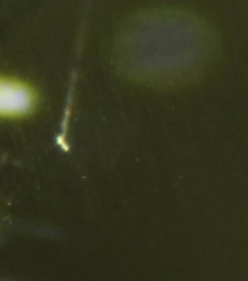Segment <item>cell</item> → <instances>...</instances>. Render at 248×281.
<instances>
[{"label":"cell","mask_w":248,"mask_h":281,"mask_svg":"<svg viewBox=\"0 0 248 281\" xmlns=\"http://www.w3.org/2000/svg\"><path fill=\"white\" fill-rule=\"evenodd\" d=\"M34 104L31 90L22 83L0 79V116H16L28 113Z\"/></svg>","instance_id":"cell-1"}]
</instances>
